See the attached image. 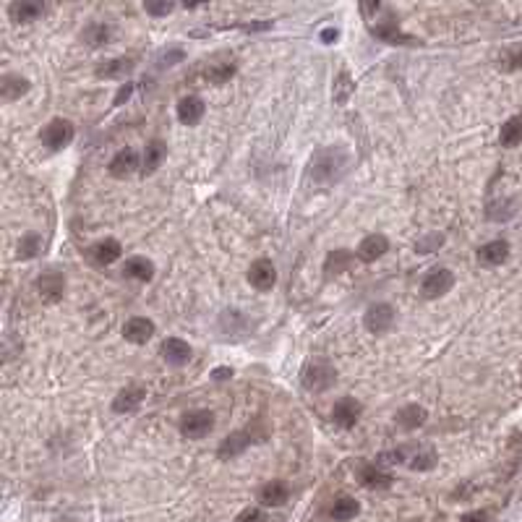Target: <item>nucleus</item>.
<instances>
[{
  "label": "nucleus",
  "instance_id": "24",
  "mask_svg": "<svg viewBox=\"0 0 522 522\" xmlns=\"http://www.w3.org/2000/svg\"><path fill=\"white\" fill-rule=\"evenodd\" d=\"M138 168V154L133 152V149H120L118 154L113 157V162H110V175L113 177H126L131 175V173H136Z\"/></svg>",
  "mask_w": 522,
  "mask_h": 522
},
{
  "label": "nucleus",
  "instance_id": "39",
  "mask_svg": "<svg viewBox=\"0 0 522 522\" xmlns=\"http://www.w3.org/2000/svg\"><path fill=\"white\" fill-rule=\"evenodd\" d=\"M177 60H183V50H170V52H162L157 63L165 68V66H173V63H177Z\"/></svg>",
  "mask_w": 522,
  "mask_h": 522
},
{
  "label": "nucleus",
  "instance_id": "1",
  "mask_svg": "<svg viewBox=\"0 0 522 522\" xmlns=\"http://www.w3.org/2000/svg\"><path fill=\"white\" fill-rule=\"evenodd\" d=\"M347 168V154L345 149H319L311 159V180L316 183H332L342 175V170Z\"/></svg>",
  "mask_w": 522,
  "mask_h": 522
},
{
  "label": "nucleus",
  "instance_id": "43",
  "mask_svg": "<svg viewBox=\"0 0 522 522\" xmlns=\"http://www.w3.org/2000/svg\"><path fill=\"white\" fill-rule=\"evenodd\" d=\"M230 376H233V368H215L212 371V382H225Z\"/></svg>",
  "mask_w": 522,
  "mask_h": 522
},
{
  "label": "nucleus",
  "instance_id": "41",
  "mask_svg": "<svg viewBox=\"0 0 522 522\" xmlns=\"http://www.w3.org/2000/svg\"><path fill=\"white\" fill-rule=\"evenodd\" d=\"M379 8H382V0H361V10L365 19H374Z\"/></svg>",
  "mask_w": 522,
  "mask_h": 522
},
{
  "label": "nucleus",
  "instance_id": "29",
  "mask_svg": "<svg viewBox=\"0 0 522 522\" xmlns=\"http://www.w3.org/2000/svg\"><path fill=\"white\" fill-rule=\"evenodd\" d=\"M133 66H136L133 58H115L105 63V66H99L97 76L99 79H123V76H129L133 71Z\"/></svg>",
  "mask_w": 522,
  "mask_h": 522
},
{
  "label": "nucleus",
  "instance_id": "47",
  "mask_svg": "<svg viewBox=\"0 0 522 522\" xmlns=\"http://www.w3.org/2000/svg\"><path fill=\"white\" fill-rule=\"evenodd\" d=\"M55 522H76V520H55Z\"/></svg>",
  "mask_w": 522,
  "mask_h": 522
},
{
  "label": "nucleus",
  "instance_id": "8",
  "mask_svg": "<svg viewBox=\"0 0 522 522\" xmlns=\"http://www.w3.org/2000/svg\"><path fill=\"white\" fill-rule=\"evenodd\" d=\"M361 413H363V407H361L358 400H353V397H342V400H337L335 403L332 421H335L340 428H353V426L361 421Z\"/></svg>",
  "mask_w": 522,
  "mask_h": 522
},
{
  "label": "nucleus",
  "instance_id": "31",
  "mask_svg": "<svg viewBox=\"0 0 522 522\" xmlns=\"http://www.w3.org/2000/svg\"><path fill=\"white\" fill-rule=\"evenodd\" d=\"M361 512V504L355 502L353 496H340L335 504H332V520L337 522H347V520H353L355 514Z\"/></svg>",
  "mask_w": 522,
  "mask_h": 522
},
{
  "label": "nucleus",
  "instance_id": "4",
  "mask_svg": "<svg viewBox=\"0 0 522 522\" xmlns=\"http://www.w3.org/2000/svg\"><path fill=\"white\" fill-rule=\"evenodd\" d=\"M73 133H76V129H73L71 120L55 118V120H50L48 126L42 129L40 141L50 149V152H60V149H66L71 141H73Z\"/></svg>",
  "mask_w": 522,
  "mask_h": 522
},
{
  "label": "nucleus",
  "instance_id": "25",
  "mask_svg": "<svg viewBox=\"0 0 522 522\" xmlns=\"http://www.w3.org/2000/svg\"><path fill=\"white\" fill-rule=\"evenodd\" d=\"M426 421H428V410H426V407H421V405H405L403 410L394 415V423H400L405 431L421 428Z\"/></svg>",
  "mask_w": 522,
  "mask_h": 522
},
{
  "label": "nucleus",
  "instance_id": "44",
  "mask_svg": "<svg viewBox=\"0 0 522 522\" xmlns=\"http://www.w3.org/2000/svg\"><path fill=\"white\" fill-rule=\"evenodd\" d=\"M488 517H486V512H467L460 517V522H486Z\"/></svg>",
  "mask_w": 522,
  "mask_h": 522
},
{
  "label": "nucleus",
  "instance_id": "30",
  "mask_svg": "<svg viewBox=\"0 0 522 522\" xmlns=\"http://www.w3.org/2000/svg\"><path fill=\"white\" fill-rule=\"evenodd\" d=\"M499 144L507 149L522 144V115H514V118L504 123L502 131H499Z\"/></svg>",
  "mask_w": 522,
  "mask_h": 522
},
{
  "label": "nucleus",
  "instance_id": "28",
  "mask_svg": "<svg viewBox=\"0 0 522 522\" xmlns=\"http://www.w3.org/2000/svg\"><path fill=\"white\" fill-rule=\"evenodd\" d=\"M29 87L31 84L24 79V76H13V73H8V76H3V81H0V94H3L6 102H10V99L24 97V94L29 92Z\"/></svg>",
  "mask_w": 522,
  "mask_h": 522
},
{
  "label": "nucleus",
  "instance_id": "19",
  "mask_svg": "<svg viewBox=\"0 0 522 522\" xmlns=\"http://www.w3.org/2000/svg\"><path fill=\"white\" fill-rule=\"evenodd\" d=\"M287 499H290V488H287V483H282V481L264 483L261 491H259V502L264 504V507H282Z\"/></svg>",
  "mask_w": 522,
  "mask_h": 522
},
{
  "label": "nucleus",
  "instance_id": "2",
  "mask_svg": "<svg viewBox=\"0 0 522 522\" xmlns=\"http://www.w3.org/2000/svg\"><path fill=\"white\" fill-rule=\"evenodd\" d=\"M382 463L405 465L410 470H431L436 465V452L428 444H407V447H400L394 452L382 454Z\"/></svg>",
  "mask_w": 522,
  "mask_h": 522
},
{
  "label": "nucleus",
  "instance_id": "33",
  "mask_svg": "<svg viewBox=\"0 0 522 522\" xmlns=\"http://www.w3.org/2000/svg\"><path fill=\"white\" fill-rule=\"evenodd\" d=\"M353 79H350V73L347 71H340V76L335 79V102L337 105H345L347 99H350V94H353Z\"/></svg>",
  "mask_w": 522,
  "mask_h": 522
},
{
  "label": "nucleus",
  "instance_id": "7",
  "mask_svg": "<svg viewBox=\"0 0 522 522\" xmlns=\"http://www.w3.org/2000/svg\"><path fill=\"white\" fill-rule=\"evenodd\" d=\"M454 285V275L449 269H434L423 277V285H421V296L426 300H436V298H444Z\"/></svg>",
  "mask_w": 522,
  "mask_h": 522
},
{
  "label": "nucleus",
  "instance_id": "12",
  "mask_svg": "<svg viewBox=\"0 0 522 522\" xmlns=\"http://www.w3.org/2000/svg\"><path fill=\"white\" fill-rule=\"evenodd\" d=\"M144 397H147V389H144V386H141V384H129L123 392L118 394V397H115V400H113V410H115V413H120V415L133 413L138 405L144 403Z\"/></svg>",
  "mask_w": 522,
  "mask_h": 522
},
{
  "label": "nucleus",
  "instance_id": "3",
  "mask_svg": "<svg viewBox=\"0 0 522 522\" xmlns=\"http://www.w3.org/2000/svg\"><path fill=\"white\" fill-rule=\"evenodd\" d=\"M335 379H337V368L329 361H321V358L308 361L303 374H300V382H303V386L308 392H326L329 386L335 384Z\"/></svg>",
  "mask_w": 522,
  "mask_h": 522
},
{
  "label": "nucleus",
  "instance_id": "17",
  "mask_svg": "<svg viewBox=\"0 0 522 522\" xmlns=\"http://www.w3.org/2000/svg\"><path fill=\"white\" fill-rule=\"evenodd\" d=\"M507 256H509V243L507 240H491V243L478 248V261L483 266H499L507 261Z\"/></svg>",
  "mask_w": 522,
  "mask_h": 522
},
{
  "label": "nucleus",
  "instance_id": "27",
  "mask_svg": "<svg viewBox=\"0 0 522 522\" xmlns=\"http://www.w3.org/2000/svg\"><path fill=\"white\" fill-rule=\"evenodd\" d=\"M123 275L131 277V280H141V282H149L154 277V264L149 261L147 256H131L123 266Z\"/></svg>",
  "mask_w": 522,
  "mask_h": 522
},
{
  "label": "nucleus",
  "instance_id": "6",
  "mask_svg": "<svg viewBox=\"0 0 522 522\" xmlns=\"http://www.w3.org/2000/svg\"><path fill=\"white\" fill-rule=\"evenodd\" d=\"M394 308L389 303H374L368 311H365V316H363V324H365V329L371 332V335H386L389 329L394 326Z\"/></svg>",
  "mask_w": 522,
  "mask_h": 522
},
{
  "label": "nucleus",
  "instance_id": "37",
  "mask_svg": "<svg viewBox=\"0 0 522 522\" xmlns=\"http://www.w3.org/2000/svg\"><path fill=\"white\" fill-rule=\"evenodd\" d=\"M502 68L504 71H517L522 68V48H512L507 50L502 55Z\"/></svg>",
  "mask_w": 522,
  "mask_h": 522
},
{
  "label": "nucleus",
  "instance_id": "18",
  "mask_svg": "<svg viewBox=\"0 0 522 522\" xmlns=\"http://www.w3.org/2000/svg\"><path fill=\"white\" fill-rule=\"evenodd\" d=\"M162 358L173 365H186L191 361V347L188 342H183L180 337H168L162 342Z\"/></svg>",
  "mask_w": 522,
  "mask_h": 522
},
{
  "label": "nucleus",
  "instance_id": "35",
  "mask_svg": "<svg viewBox=\"0 0 522 522\" xmlns=\"http://www.w3.org/2000/svg\"><path fill=\"white\" fill-rule=\"evenodd\" d=\"M173 8H175V0H144V10L149 16H157V19L173 13Z\"/></svg>",
  "mask_w": 522,
  "mask_h": 522
},
{
  "label": "nucleus",
  "instance_id": "16",
  "mask_svg": "<svg viewBox=\"0 0 522 522\" xmlns=\"http://www.w3.org/2000/svg\"><path fill=\"white\" fill-rule=\"evenodd\" d=\"M37 290L42 293V298H48L50 303H55L63 298V290H66V277L58 275V272H45L37 280Z\"/></svg>",
  "mask_w": 522,
  "mask_h": 522
},
{
  "label": "nucleus",
  "instance_id": "46",
  "mask_svg": "<svg viewBox=\"0 0 522 522\" xmlns=\"http://www.w3.org/2000/svg\"><path fill=\"white\" fill-rule=\"evenodd\" d=\"M204 3H209V0H183L186 8H198V6H204Z\"/></svg>",
  "mask_w": 522,
  "mask_h": 522
},
{
  "label": "nucleus",
  "instance_id": "13",
  "mask_svg": "<svg viewBox=\"0 0 522 522\" xmlns=\"http://www.w3.org/2000/svg\"><path fill=\"white\" fill-rule=\"evenodd\" d=\"M371 34L379 37L382 42H389V45H415V40L410 37V34L400 31V27H397V21H394L392 16H389L386 21H382V24L371 27Z\"/></svg>",
  "mask_w": 522,
  "mask_h": 522
},
{
  "label": "nucleus",
  "instance_id": "20",
  "mask_svg": "<svg viewBox=\"0 0 522 522\" xmlns=\"http://www.w3.org/2000/svg\"><path fill=\"white\" fill-rule=\"evenodd\" d=\"M42 10H45V3H42V0H13V6H10V19L16 21V24H29V21H34L37 16H42Z\"/></svg>",
  "mask_w": 522,
  "mask_h": 522
},
{
  "label": "nucleus",
  "instance_id": "15",
  "mask_svg": "<svg viewBox=\"0 0 522 522\" xmlns=\"http://www.w3.org/2000/svg\"><path fill=\"white\" fill-rule=\"evenodd\" d=\"M358 481L363 483L365 488H389L394 478L392 473H386L382 465H361Z\"/></svg>",
  "mask_w": 522,
  "mask_h": 522
},
{
  "label": "nucleus",
  "instance_id": "22",
  "mask_svg": "<svg viewBox=\"0 0 522 522\" xmlns=\"http://www.w3.org/2000/svg\"><path fill=\"white\" fill-rule=\"evenodd\" d=\"M165 157H168V147H165V141H159V138L149 141L147 149H144V159H141V170H144V175L157 173V168L165 162Z\"/></svg>",
  "mask_w": 522,
  "mask_h": 522
},
{
  "label": "nucleus",
  "instance_id": "38",
  "mask_svg": "<svg viewBox=\"0 0 522 522\" xmlns=\"http://www.w3.org/2000/svg\"><path fill=\"white\" fill-rule=\"evenodd\" d=\"M235 522H266V514L259 507H248V509H243V512L238 514Z\"/></svg>",
  "mask_w": 522,
  "mask_h": 522
},
{
  "label": "nucleus",
  "instance_id": "5",
  "mask_svg": "<svg viewBox=\"0 0 522 522\" xmlns=\"http://www.w3.org/2000/svg\"><path fill=\"white\" fill-rule=\"evenodd\" d=\"M215 428V413L209 410H191L180 418V434L186 439H204Z\"/></svg>",
  "mask_w": 522,
  "mask_h": 522
},
{
  "label": "nucleus",
  "instance_id": "36",
  "mask_svg": "<svg viewBox=\"0 0 522 522\" xmlns=\"http://www.w3.org/2000/svg\"><path fill=\"white\" fill-rule=\"evenodd\" d=\"M233 73H235V66L233 63H222V66H212L207 71V79L212 84H225V81L233 79Z\"/></svg>",
  "mask_w": 522,
  "mask_h": 522
},
{
  "label": "nucleus",
  "instance_id": "21",
  "mask_svg": "<svg viewBox=\"0 0 522 522\" xmlns=\"http://www.w3.org/2000/svg\"><path fill=\"white\" fill-rule=\"evenodd\" d=\"M389 251V240H386V235H368L361 240V246H358V256H361V261H376V259H382Z\"/></svg>",
  "mask_w": 522,
  "mask_h": 522
},
{
  "label": "nucleus",
  "instance_id": "14",
  "mask_svg": "<svg viewBox=\"0 0 522 522\" xmlns=\"http://www.w3.org/2000/svg\"><path fill=\"white\" fill-rule=\"evenodd\" d=\"M152 335H154V324L149 319H144V316H133L123 326V337L129 342H133V345H144L147 340H152Z\"/></svg>",
  "mask_w": 522,
  "mask_h": 522
},
{
  "label": "nucleus",
  "instance_id": "10",
  "mask_svg": "<svg viewBox=\"0 0 522 522\" xmlns=\"http://www.w3.org/2000/svg\"><path fill=\"white\" fill-rule=\"evenodd\" d=\"M248 282L256 287V290H272L277 282V269L269 259H259L251 264L248 269Z\"/></svg>",
  "mask_w": 522,
  "mask_h": 522
},
{
  "label": "nucleus",
  "instance_id": "11",
  "mask_svg": "<svg viewBox=\"0 0 522 522\" xmlns=\"http://www.w3.org/2000/svg\"><path fill=\"white\" fill-rule=\"evenodd\" d=\"M204 110H207L204 99L196 97V94H188V97H183L177 102V120L183 126H196L198 120L204 118Z\"/></svg>",
  "mask_w": 522,
  "mask_h": 522
},
{
  "label": "nucleus",
  "instance_id": "26",
  "mask_svg": "<svg viewBox=\"0 0 522 522\" xmlns=\"http://www.w3.org/2000/svg\"><path fill=\"white\" fill-rule=\"evenodd\" d=\"M353 264H355V254H350V251H332L324 261V275L340 277V275H345Z\"/></svg>",
  "mask_w": 522,
  "mask_h": 522
},
{
  "label": "nucleus",
  "instance_id": "23",
  "mask_svg": "<svg viewBox=\"0 0 522 522\" xmlns=\"http://www.w3.org/2000/svg\"><path fill=\"white\" fill-rule=\"evenodd\" d=\"M248 444H254V434H251V431H235V434H230L225 442L219 444V457H222V460L238 457L240 452H246Z\"/></svg>",
  "mask_w": 522,
  "mask_h": 522
},
{
  "label": "nucleus",
  "instance_id": "42",
  "mask_svg": "<svg viewBox=\"0 0 522 522\" xmlns=\"http://www.w3.org/2000/svg\"><path fill=\"white\" fill-rule=\"evenodd\" d=\"M131 94H133V84L129 81V84H123V87H120V92L115 94V99H113V105H115V108H120V105H123Z\"/></svg>",
  "mask_w": 522,
  "mask_h": 522
},
{
  "label": "nucleus",
  "instance_id": "9",
  "mask_svg": "<svg viewBox=\"0 0 522 522\" xmlns=\"http://www.w3.org/2000/svg\"><path fill=\"white\" fill-rule=\"evenodd\" d=\"M120 256H123V248H120V243L115 238H105V240H99V243H94V246L89 248V261L94 266H110L113 261H118Z\"/></svg>",
  "mask_w": 522,
  "mask_h": 522
},
{
  "label": "nucleus",
  "instance_id": "45",
  "mask_svg": "<svg viewBox=\"0 0 522 522\" xmlns=\"http://www.w3.org/2000/svg\"><path fill=\"white\" fill-rule=\"evenodd\" d=\"M337 37H340V31H337V29H324V31H321V42H326V45H332Z\"/></svg>",
  "mask_w": 522,
  "mask_h": 522
},
{
  "label": "nucleus",
  "instance_id": "34",
  "mask_svg": "<svg viewBox=\"0 0 522 522\" xmlns=\"http://www.w3.org/2000/svg\"><path fill=\"white\" fill-rule=\"evenodd\" d=\"M108 40H110V27H105V24H92L84 31V42H87L89 48H102Z\"/></svg>",
  "mask_w": 522,
  "mask_h": 522
},
{
  "label": "nucleus",
  "instance_id": "32",
  "mask_svg": "<svg viewBox=\"0 0 522 522\" xmlns=\"http://www.w3.org/2000/svg\"><path fill=\"white\" fill-rule=\"evenodd\" d=\"M40 251H42V235H37V233H27V235H21V240H19V256L21 259L40 256Z\"/></svg>",
  "mask_w": 522,
  "mask_h": 522
},
{
  "label": "nucleus",
  "instance_id": "40",
  "mask_svg": "<svg viewBox=\"0 0 522 522\" xmlns=\"http://www.w3.org/2000/svg\"><path fill=\"white\" fill-rule=\"evenodd\" d=\"M442 243H444L442 235H428L426 240H421V243H418L415 248H418V251H436V248L442 246Z\"/></svg>",
  "mask_w": 522,
  "mask_h": 522
}]
</instances>
